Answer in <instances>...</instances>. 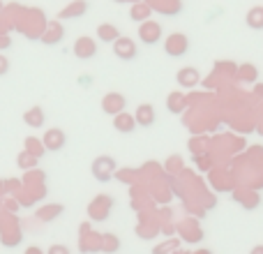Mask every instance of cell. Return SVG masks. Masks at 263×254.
<instances>
[{
  "label": "cell",
  "instance_id": "obj_7",
  "mask_svg": "<svg viewBox=\"0 0 263 254\" xmlns=\"http://www.w3.org/2000/svg\"><path fill=\"white\" fill-rule=\"evenodd\" d=\"M136 125H143V127H150L155 123V111H153V106H139V111H136Z\"/></svg>",
  "mask_w": 263,
  "mask_h": 254
},
{
  "label": "cell",
  "instance_id": "obj_14",
  "mask_svg": "<svg viewBox=\"0 0 263 254\" xmlns=\"http://www.w3.org/2000/svg\"><path fill=\"white\" fill-rule=\"evenodd\" d=\"M118 247H120L118 238L116 236H104V250L106 252H118Z\"/></svg>",
  "mask_w": 263,
  "mask_h": 254
},
{
  "label": "cell",
  "instance_id": "obj_11",
  "mask_svg": "<svg viewBox=\"0 0 263 254\" xmlns=\"http://www.w3.org/2000/svg\"><path fill=\"white\" fill-rule=\"evenodd\" d=\"M196 79H199V74H196V69H182L180 74H178V81L185 83V86H194Z\"/></svg>",
  "mask_w": 263,
  "mask_h": 254
},
{
  "label": "cell",
  "instance_id": "obj_8",
  "mask_svg": "<svg viewBox=\"0 0 263 254\" xmlns=\"http://www.w3.org/2000/svg\"><path fill=\"white\" fill-rule=\"evenodd\" d=\"M114 125H116V130H120V132H132L136 127V118L123 111V114H118L114 118Z\"/></svg>",
  "mask_w": 263,
  "mask_h": 254
},
{
  "label": "cell",
  "instance_id": "obj_15",
  "mask_svg": "<svg viewBox=\"0 0 263 254\" xmlns=\"http://www.w3.org/2000/svg\"><path fill=\"white\" fill-rule=\"evenodd\" d=\"M46 254H72V252H69L67 245H51Z\"/></svg>",
  "mask_w": 263,
  "mask_h": 254
},
{
  "label": "cell",
  "instance_id": "obj_9",
  "mask_svg": "<svg viewBox=\"0 0 263 254\" xmlns=\"http://www.w3.org/2000/svg\"><path fill=\"white\" fill-rule=\"evenodd\" d=\"M97 37H100L102 42H116L120 37L118 28L111 26V23H102L100 28H97Z\"/></svg>",
  "mask_w": 263,
  "mask_h": 254
},
{
  "label": "cell",
  "instance_id": "obj_4",
  "mask_svg": "<svg viewBox=\"0 0 263 254\" xmlns=\"http://www.w3.org/2000/svg\"><path fill=\"white\" fill-rule=\"evenodd\" d=\"M116 169V162L111 157H97L95 162H92V173H95V178L100 183L109 180L111 178V171Z\"/></svg>",
  "mask_w": 263,
  "mask_h": 254
},
{
  "label": "cell",
  "instance_id": "obj_2",
  "mask_svg": "<svg viewBox=\"0 0 263 254\" xmlns=\"http://www.w3.org/2000/svg\"><path fill=\"white\" fill-rule=\"evenodd\" d=\"M125 106H127V100H125L120 93H109V95H104V100H102V111L109 116L123 114Z\"/></svg>",
  "mask_w": 263,
  "mask_h": 254
},
{
  "label": "cell",
  "instance_id": "obj_5",
  "mask_svg": "<svg viewBox=\"0 0 263 254\" xmlns=\"http://www.w3.org/2000/svg\"><path fill=\"white\" fill-rule=\"evenodd\" d=\"M114 51H116V56H118V58H123V60L136 58V44L132 40H127V37H118V40H116V44H114Z\"/></svg>",
  "mask_w": 263,
  "mask_h": 254
},
{
  "label": "cell",
  "instance_id": "obj_12",
  "mask_svg": "<svg viewBox=\"0 0 263 254\" xmlns=\"http://www.w3.org/2000/svg\"><path fill=\"white\" fill-rule=\"evenodd\" d=\"M69 7H72V9H65V12H63V16H81V14H86L88 5L83 3V0H79V3L69 5Z\"/></svg>",
  "mask_w": 263,
  "mask_h": 254
},
{
  "label": "cell",
  "instance_id": "obj_10",
  "mask_svg": "<svg viewBox=\"0 0 263 254\" xmlns=\"http://www.w3.org/2000/svg\"><path fill=\"white\" fill-rule=\"evenodd\" d=\"M23 120H26V125H30V127H42L44 125V111H42L40 106H35V109L26 111Z\"/></svg>",
  "mask_w": 263,
  "mask_h": 254
},
{
  "label": "cell",
  "instance_id": "obj_1",
  "mask_svg": "<svg viewBox=\"0 0 263 254\" xmlns=\"http://www.w3.org/2000/svg\"><path fill=\"white\" fill-rule=\"evenodd\" d=\"M42 143H44L46 150H63L65 143H67V136H65L63 130H58V127H51V130L44 132V136H42Z\"/></svg>",
  "mask_w": 263,
  "mask_h": 254
},
{
  "label": "cell",
  "instance_id": "obj_6",
  "mask_svg": "<svg viewBox=\"0 0 263 254\" xmlns=\"http://www.w3.org/2000/svg\"><path fill=\"white\" fill-rule=\"evenodd\" d=\"M159 35H162V28H159L157 23H143V26L139 28V37L145 44H155V42L159 40Z\"/></svg>",
  "mask_w": 263,
  "mask_h": 254
},
{
  "label": "cell",
  "instance_id": "obj_17",
  "mask_svg": "<svg viewBox=\"0 0 263 254\" xmlns=\"http://www.w3.org/2000/svg\"><path fill=\"white\" fill-rule=\"evenodd\" d=\"M26 254H44V252H42L40 247H28V250H26Z\"/></svg>",
  "mask_w": 263,
  "mask_h": 254
},
{
  "label": "cell",
  "instance_id": "obj_16",
  "mask_svg": "<svg viewBox=\"0 0 263 254\" xmlns=\"http://www.w3.org/2000/svg\"><path fill=\"white\" fill-rule=\"evenodd\" d=\"M7 72H9V60L5 58V56H0V77L7 74Z\"/></svg>",
  "mask_w": 263,
  "mask_h": 254
},
{
  "label": "cell",
  "instance_id": "obj_13",
  "mask_svg": "<svg viewBox=\"0 0 263 254\" xmlns=\"http://www.w3.org/2000/svg\"><path fill=\"white\" fill-rule=\"evenodd\" d=\"M26 146H28V150H32V153H28V155H32V157H42V155L46 153L44 143H40V141H35V139H28Z\"/></svg>",
  "mask_w": 263,
  "mask_h": 254
},
{
  "label": "cell",
  "instance_id": "obj_3",
  "mask_svg": "<svg viewBox=\"0 0 263 254\" xmlns=\"http://www.w3.org/2000/svg\"><path fill=\"white\" fill-rule=\"evenodd\" d=\"M97 53V42L92 37H79L77 44H74V56L81 60H90Z\"/></svg>",
  "mask_w": 263,
  "mask_h": 254
}]
</instances>
